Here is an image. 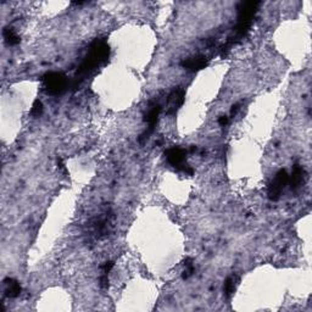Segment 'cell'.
<instances>
[{
	"mask_svg": "<svg viewBox=\"0 0 312 312\" xmlns=\"http://www.w3.org/2000/svg\"><path fill=\"white\" fill-rule=\"evenodd\" d=\"M180 65L184 67L185 70H188V71L197 72L205 69L209 65V59L205 55H194V56H189L183 60Z\"/></svg>",
	"mask_w": 312,
	"mask_h": 312,
	"instance_id": "cell-9",
	"label": "cell"
},
{
	"mask_svg": "<svg viewBox=\"0 0 312 312\" xmlns=\"http://www.w3.org/2000/svg\"><path fill=\"white\" fill-rule=\"evenodd\" d=\"M3 37L9 45H17L20 43V37L13 27H5L3 31Z\"/></svg>",
	"mask_w": 312,
	"mask_h": 312,
	"instance_id": "cell-13",
	"label": "cell"
},
{
	"mask_svg": "<svg viewBox=\"0 0 312 312\" xmlns=\"http://www.w3.org/2000/svg\"><path fill=\"white\" fill-rule=\"evenodd\" d=\"M184 271H183V275H182V278L183 279H188L189 277H191L192 275L194 273L195 268H194V265H193V260H192L191 258H188L186 260L184 261Z\"/></svg>",
	"mask_w": 312,
	"mask_h": 312,
	"instance_id": "cell-14",
	"label": "cell"
},
{
	"mask_svg": "<svg viewBox=\"0 0 312 312\" xmlns=\"http://www.w3.org/2000/svg\"><path fill=\"white\" fill-rule=\"evenodd\" d=\"M113 265H115V264H113L112 261L105 262L104 266H103V273H107V275H109L110 271H111L112 268H113Z\"/></svg>",
	"mask_w": 312,
	"mask_h": 312,
	"instance_id": "cell-17",
	"label": "cell"
},
{
	"mask_svg": "<svg viewBox=\"0 0 312 312\" xmlns=\"http://www.w3.org/2000/svg\"><path fill=\"white\" fill-rule=\"evenodd\" d=\"M110 227H111V216L105 215L93 220L90 224V232L97 238H100L103 235H107Z\"/></svg>",
	"mask_w": 312,
	"mask_h": 312,
	"instance_id": "cell-8",
	"label": "cell"
},
{
	"mask_svg": "<svg viewBox=\"0 0 312 312\" xmlns=\"http://www.w3.org/2000/svg\"><path fill=\"white\" fill-rule=\"evenodd\" d=\"M4 285H5V296L11 297V299H14V297H17L21 294V285H20V283L16 281V279L14 278H5L4 279Z\"/></svg>",
	"mask_w": 312,
	"mask_h": 312,
	"instance_id": "cell-11",
	"label": "cell"
},
{
	"mask_svg": "<svg viewBox=\"0 0 312 312\" xmlns=\"http://www.w3.org/2000/svg\"><path fill=\"white\" fill-rule=\"evenodd\" d=\"M237 284H238V277L235 275H232L229 276L228 278L224 281V284H223V293H224V296L227 297V299H229L230 295H232L233 293L235 291V288H237Z\"/></svg>",
	"mask_w": 312,
	"mask_h": 312,
	"instance_id": "cell-12",
	"label": "cell"
},
{
	"mask_svg": "<svg viewBox=\"0 0 312 312\" xmlns=\"http://www.w3.org/2000/svg\"><path fill=\"white\" fill-rule=\"evenodd\" d=\"M227 123H228V117H227V116H221V117L218 118V124H220V126L224 127Z\"/></svg>",
	"mask_w": 312,
	"mask_h": 312,
	"instance_id": "cell-18",
	"label": "cell"
},
{
	"mask_svg": "<svg viewBox=\"0 0 312 312\" xmlns=\"http://www.w3.org/2000/svg\"><path fill=\"white\" fill-rule=\"evenodd\" d=\"M100 287L101 289H107L109 288V275L103 273L100 277Z\"/></svg>",
	"mask_w": 312,
	"mask_h": 312,
	"instance_id": "cell-16",
	"label": "cell"
},
{
	"mask_svg": "<svg viewBox=\"0 0 312 312\" xmlns=\"http://www.w3.org/2000/svg\"><path fill=\"white\" fill-rule=\"evenodd\" d=\"M259 7H260L259 2H241L238 5V23L252 26Z\"/></svg>",
	"mask_w": 312,
	"mask_h": 312,
	"instance_id": "cell-6",
	"label": "cell"
},
{
	"mask_svg": "<svg viewBox=\"0 0 312 312\" xmlns=\"http://www.w3.org/2000/svg\"><path fill=\"white\" fill-rule=\"evenodd\" d=\"M238 110H239V104L233 105V106H232V109H230V116H234V115H237Z\"/></svg>",
	"mask_w": 312,
	"mask_h": 312,
	"instance_id": "cell-19",
	"label": "cell"
},
{
	"mask_svg": "<svg viewBox=\"0 0 312 312\" xmlns=\"http://www.w3.org/2000/svg\"><path fill=\"white\" fill-rule=\"evenodd\" d=\"M306 180V171L304 170V167L300 165H294L293 167V172H291L289 180H288V183H290L291 189H295L300 188L302 184L305 183Z\"/></svg>",
	"mask_w": 312,
	"mask_h": 312,
	"instance_id": "cell-10",
	"label": "cell"
},
{
	"mask_svg": "<svg viewBox=\"0 0 312 312\" xmlns=\"http://www.w3.org/2000/svg\"><path fill=\"white\" fill-rule=\"evenodd\" d=\"M43 110H44V107H43V103L40 100H36L32 105V109H31V115L33 116V117H39V116H42Z\"/></svg>",
	"mask_w": 312,
	"mask_h": 312,
	"instance_id": "cell-15",
	"label": "cell"
},
{
	"mask_svg": "<svg viewBox=\"0 0 312 312\" xmlns=\"http://www.w3.org/2000/svg\"><path fill=\"white\" fill-rule=\"evenodd\" d=\"M185 155L186 153L184 149L179 147L168 148L165 153L166 160H167V162L172 166V167H174L176 170H178L180 172H184L185 174L192 176V174L194 173V171L193 168L185 162Z\"/></svg>",
	"mask_w": 312,
	"mask_h": 312,
	"instance_id": "cell-3",
	"label": "cell"
},
{
	"mask_svg": "<svg viewBox=\"0 0 312 312\" xmlns=\"http://www.w3.org/2000/svg\"><path fill=\"white\" fill-rule=\"evenodd\" d=\"M42 82L45 92L51 95L61 94L69 88L66 76L61 72H48L42 77Z\"/></svg>",
	"mask_w": 312,
	"mask_h": 312,
	"instance_id": "cell-2",
	"label": "cell"
},
{
	"mask_svg": "<svg viewBox=\"0 0 312 312\" xmlns=\"http://www.w3.org/2000/svg\"><path fill=\"white\" fill-rule=\"evenodd\" d=\"M161 110L162 107L159 103H156L155 100L150 101L148 112L145 113L144 116V121L148 123V131H145V133L142 134L141 138H139V142L141 143H143V141H145V139H148L149 136L154 132L157 124V121H159V116L160 113H161Z\"/></svg>",
	"mask_w": 312,
	"mask_h": 312,
	"instance_id": "cell-4",
	"label": "cell"
},
{
	"mask_svg": "<svg viewBox=\"0 0 312 312\" xmlns=\"http://www.w3.org/2000/svg\"><path fill=\"white\" fill-rule=\"evenodd\" d=\"M288 180H289V174H288L287 171L279 170L277 172L275 178L268 186V198H270V200L277 201L281 198L285 185L288 184Z\"/></svg>",
	"mask_w": 312,
	"mask_h": 312,
	"instance_id": "cell-5",
	"label": "cell"
},
{
	"mask_svg": "<svg viewBox=\"0 0 312 312\" xmlns=\"http://www.w3.org/2000/svg\"><path fill=\"white\" fill-rule=\"evenodd\" d=\"M110 56V46L104 39H95L89 46L88 54L84 57L83 63L78 67L76 78L80 77V82L86 76L92 74L99 66L106 63Z\"/></svg>",
	"mask_w": 312,
	"mask_h": 312,
	"instance_id": "cell-1",
	"label": "cell"
},
{
	"mask_svg": "<svg viewBox=\"0 0 312 312\" xmlns=\"http://www.w3.org/2000/svg\"><path fill=\"white\" fill-rule=\"evenodd\" d=\"M185 99V92L184 89L177 87L168 94L167 99H166V113L167 115H174L178 110L182 107L183 103Z\"/></svg>",
	"mask_w": 312,
	"mask_h": 312,
	"instance_id": "cell-7",
	"label": "cell"
}]
</instances>
